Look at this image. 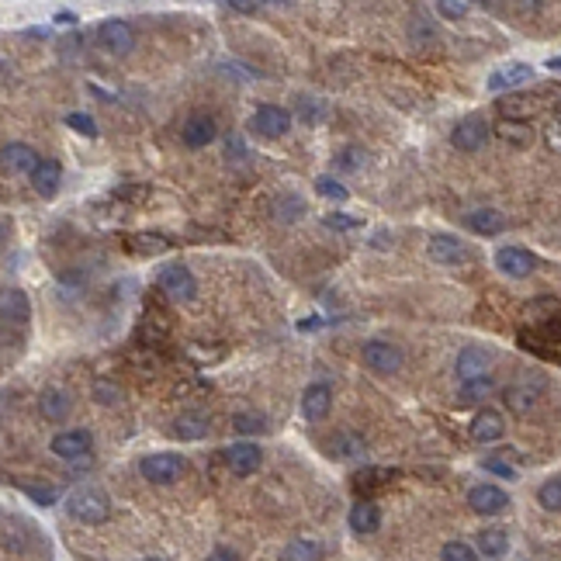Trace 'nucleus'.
<instances>
[{
	"instance_id": "f257e3e1",
	"label": "nucleus",
	"mask_w": 561,
	"mask_h": 561,
	"mask_svg": "<svg viewBox=\"0 0 561 561\" xmlns=\"http://www.w3.org/2000/svg\"><path fill=\"white\" fill-rule=\"evenodd\" d=\"M67 510L77 523L97 527V523H104V520L112 517V495L104 493V489H97V485H84V489H77V493L69 495Z\"/></svg>"
},
{
	"instance_id": "f03ea898",
	"label": "nucleus",
	"mask_w": 561,
	"mask_h": 561,
	"mask_svg": "<svg viewBox=\"0 0 561 561\" xmlns=\"http://www.w3.org/2000/svg\"><path fill=\"white\" fill-rule=\"evenodd\" d=\"M184 457H177V454H149V457H142L139 461V475L149 482V485H174L180 475H184Z\"/></svg>"
},
{
	"instance_id": "7ed1b4c3",
	"label": "nucleus",
	"mask_w": 561,
	"mask_h": 561,
	"mask_svg": "<svg viewBox=\"0 0 561 561\" xmlns=\"http://www.w3.org/2000/svg\"><path fill=\"white\" fill-rule=\"evenodd\" d=\"M157 285L159 292L167 294V298H174V302H191L198 294V277L184 267V264H167V267L159 270Z\"/></svg>"
},
{
	"instance_id": "20e7f679",
	"label": "nucleus",
	"mask_w": 561,
	"mask_h": 561,
	"mask_svg": "<svg viewBox=\"0 0 561 561\" xmlns=\"http://www.w3.org/2000/svg\"><path fill=\"white\" fill-rule=\"evenodd\" d=\"M403 350L395 347V343H388V339H371V343H364V364L371 367V371H378V375H395V371H403Z\"/></svg>"
},
{
	"instance_id": "39448f33",
	"label": "nucleus",
	"mask_w": 561,
	"mask_h": 561,
	"mask_svg": "<svg viewBox=\"0 0 561 561\" xmlns=\"http://www.w3.org/2000/svg\"><path fill=\"white\" fill-rule=\"evenodd\" d=\"M222 461L229 472L243 478V475H253L264 465V450L257 448L253 440H240V444H232V448L222 450Z\"/></svg>"
},
{
	"instance_id": "423d86ee",
	"label": "nucleus",
	"mask_w": 561,
	"mask_h": 561,
	"mask_svg": "<svg viewBox=\"0 0 561 561\" xmlns=\"http://www.w3.org/2000/svg\"><path fill=\"white\" fill-rule=\"evenodd\" d=\"M249 129L257 135H264V139H281V135L292 129V114L285 112V108H277V104H264V108L253 112Z\"/></svg>"
},
{
	"instance_id": "0eeeda50",
	"label": "nucleus",
	"mask_w": 561,
	"mask_h": 561,
	"mask_svg": "<svg viewBox=\"0 0 561 561\" xmlns=\"http://www.w3.org/2000/svg\"><path fill=\"white\" fill-rule=\"evenodd\" d=\"M49 448L63 461H80V457H87L94 450V437H90V430H63V433L52 437Z\"/></svg>"
},
{
	"instance_id": "6e6552de",
	"label": "nucleus",
	"mask_w": 561,
	"mask_h": 561,
	"mask_svg": "<svg viewBox=\"0 0 561 561\" xmlns=\"http://www.w3.org/2000/svg\"><path fill=\"white\" fill-rule=\"evenodd\" d=\"M97 42L104 45L112 56H125V52H132L135 32L129 28V22H122V18H108V22L97 24Z\"/></svg>"
},
{
	"instance_id": "1a4fd4ad",
	"label": "nucleus",
	"mask_w": 561,
	"mask_h": 561,
	"mask_svg": "<svg viewBox=\"0 0 561 561\" xmlns=\"http://www.w3.org/2000/svg\"><path fill=\"white\" fill-rule=\"evenodd\" d=\"M495 267L502 270L506 277H530L540 267V260L523 247H502L495 253Z\"/></svg>"
},
{
	"instance_id": "9d476101",
	"label": "nucleus",
	"mask_w": 561,
	"mask_h": 561,
	"mask_svg": "<svg viewBox=\"0 0 561 561\" xmlns=\"http://www.w3.org/2000/svg\"><path fill=\"white\" fill-rule=\"evenodd\" d=\"M32 319V302L22 288H0V322L18 330Z\"/></svg>"
},
{
	"instance_id": "9b49d317",
	"label": "nucleus",
	"mask_w": 561,
	"mask_h": 561,
	"mask_svg": "<svg viewBox=\"0 0 561 561\" xmlns=\"http://www.w3.org/2000/svg\"><path fill=\"white\" fill-rule=\"evenodd\" d=\"M485 139H489V125H485L482 118H465L461 125H454L450 146L461 149V153H478V149L485 146Z\"/></svg>"
},
{
	"instance_id": "f8f14e48",
	"label": "nucleus",
	"mask_w": 561,
	"mask_h": 561,
	"mask_svg": "<svg viewBox=\"0 0 561 561\" xmlns=\"http://www.w3.org/2000/svg\"><path fill=\"white\" fill-rule=\"evenodd\" d=\"M499 114H502V122L527 125L530 118L540 114V97H534V94H506V97L499 101Z\"/></svg>"
},
{
	"instance_id": "ddd939ff",
	"label": "nucleus",
	"mask_w": 561,
	"mask_h": 561,
	"mask_svg": "<svg viewBox=\"0 0 561 561\" xmlns=\"http://www.w3.org/2000/svg\"><path fill=\"white\" fill-rule=\"evenodd\" d=\"M184 146H191V149H204L215 135H219V122H215V114L208 112H195L187 122H184Z\"/></svg>"
},
{
	"instance_id": "4468645a",
	"label": "nucleus",
	"mask_w": 561,
	"mask_h": 561,
	"mask_svg": "<svg viewBox=\"0 0 561 561\" xmlns=\"http://www.w3.org/2000/svg\"><path fill=\"white\" fill-rule=\"evenodd\" d=\"M493 364H495L493 350H485V347H468V350H461V357H457V378H461V385L475 382V378H485Z\"/></svg>"
},
{
	"instance_id": "2eb2a0df",
	"label": "nucleus",
	"mask_w": 561,
	"mask_h": 561,
	"mask_svg": "<svg viewBox=\"0 0 561 561\" xmlns=\"http://www.w3.org/2000/svg\"><path fill=\"white\" fill-rule=\"evenodd\" d=\"M39 159L42 157L28 142H7L0 149V170H7V174H32Z\"/></svg>"
},
{
	"instance_id": "dca6fc26",
	"label": "nucleus",
	"mask_w": 561,
	"mask_h": 561,
	"mask_svg": "<svg viewBox=\"0 0 561 561\" xmlns=\"http://www.w3.org/2000/svg\"><path fill=\"white\" fill-rule=\"evenodd\" d=\"M540 395H544L540 382H517L513 388L502 392V403L510 405L517 416H530V412L540 405Z\"/></svg>"
},
{
	"instance_id": "f3484780",
	"label": "nucleus",
	"mask_w": 561,
	"mask_h": 561,
	"mask_svg": "<svg viewBox=\"0 0 561 561\" xmlns=\"http://www.w3.org/2000/svg\"><path fill=\"white\" fill-rule=\"evenodd\" d=\"M468 506H472L478 517H495L510 506V495L502 493L499 485H475L468 493Z\"/></svg>"
},
{
	"instance_id": "a211bd4d",
	"label": "nucleus",
	"mask_w": 561,
	"mask_h": 561,
	"mask_svg": "<svg viewBox=\"0 0 561 561\" xmlns=\"http://www.w3.org/2000/svg\"><path fill=\"white\" fill-rule=\"evenodd\" d=\"M468 433H472L475 444H495V440H502V433H506V420H502V412H495V409H482V412H475Z\"/></svg>"
},
{
	"instance_id": "6ab92c4d",
	"label": "nucleus",
	"mask_w": 561,
	"mask_h": 561,
	"mask_svg": "<svg viewBox=\"0 0 561 561\" xmlns=\"http://www.w3.org/2000/svg\"><path fill=\"white\" fill-rule=\"evenodd\" d=\"M28 177H32V187H35L39 198H56V191L63 184V167L56 159H39Z\"/></svg>"
},
{
	"instance_id": "aec40b11",
	"label": "nucleus",
	"mask_w": 561,
	"mask_h": 561,
	"mask_svg": "<svg viewBox=\"0 0 561 561\" xmlns=\"http://www.w3.org/2000/svg\"><path fill=\"white\" fill-rule=\"evenodd\" d=\"M427 253L433 257V264H444V267H454V264H465L472 253L468 247L461 243V240H454V236H433L430 240Z\"/></svg>"
},
{
	"instance_id": "412c9836",
	"label": "nucleus",
	"mask_w": 561,
	"mask_h": 561,
	"mask_svg": "<svg viewBox=\"0 0 561 561\" xmlns=\"http://www.w3.org/2000/svg\"><path fill=\"white\" fill-rule=\"evenodd\" d=\"M330 405H333V388L326 382H315L305 388V395H302V412H305V420H326V412H330Z\"/></svg>"
},
{
	"instance_id": "4be33fe9",
	"label": "nucleus",
	"mask_w": 561,
	"mask_h": 561,
	"mask_svg": "<svg viewBox=\"0 0 561 561\" xmlns=\"http://www.w3.org/2000/svg\"><path fill=\"white\" fill-rule=\"evenodd\" d=\"M69 409H73V399H69V392H63V388H45L42 395H39V412H42V420H49V423H63L69 416Z\"/></svg>"
},
{
	"instance_id": "5701e85b",
	"label": "nucleus",
	"mask_w": 561,
	"mask_h": 561,
	"mask_svg": "<svg viewBox=\"0 0 561 561\" xmlns=\"http://www.w3.org/2000/svg\"><path fill=\"white\" fill-rule=\"evenodd\" d=\"M350 530L354 534H375L378 527H382V510H378V502H371V499H360L350 506Z\"/></svg>"
},
{
	"instance_id": "b1692460",
	"label": "nucleus",
	"mask_w": 561,
	"mask_h": 561,
	"mask_svg": "<svg viewBox=\"0 0 561 561\" xmlns=\"http://www.w3.org/2000/svg\"><path fill=\"white\" fill-rule=\"evenodd\" d=\"M392 478H395V472H388V468H375V465H367V468H357V472L350 475V485H354V493L371 495V493H378L382 485H388Z\"/></svg>"
},
{
	"instance_id": "393cba45",
	"label": "nucleus",
	"mask_w": 561,
	"mask_h": 561,
	"mask_svg": "<svg viewBox=\"0 0 561 561\" xmlns=\"http://www.w3.org/2000/svg\"><path fill=\"white\" fill-rule=\"evenodd\" d=\"M468 229L478 232V236H499L502 229H506V215L502 212H495V208H475L468 212Z\"/></svg>"
},
{
	"instance_id": "a878e982",
	"label": "nucleus",
	"mask_w": 561,
	"mask_h": 561,
	"mask_svg": "<svg viewBox=\"0 0 561 561\" xmlns=\"http://www.w3.org/2000/svg\"><path fill=\"white\" fill-rule=\"evenodd\" d=\"M534 77V69L527 67V63H517V67H502V69H495L493 77H489V90H513L520 87V84H527Z\"/></svg>"
},
{
	"instance_id": "bb28decb",
	"label": "nucleus",
	"mask_w": 561,
	"mask_h": 561,
	"mask_svg": "<svg viewBox=\"0 0 561 561\" xmlns=\"http://www.w3.org/2000/svg\"><path fill=\"white\" fill-rule=\"evenodd\" d=\"M174 433L180 440H202L204 433H212V420L204 412H184L174 420Z\"/></svg>"
},
{
	"instance_id": "cd10ccee",
	"label": "nucleus",
	"mask_w": 561,
	"mask_h": 561,
	"mask_svg": "<svg viewBox=\"0 0 561 561\" xmlns=\"http://www.w3.org/2000/svg\"><path fill=\"white\" fill-rule=\"evenodd\" d=\"M478 551H482L489 561H499L506 551H510V538H506V530H499V527L482 530V534H478ZM478 551H475V555H478Z\"/></svg>"
},
{
	"instance_id": "c85d7f7f",
	"label": "nucleus",
	"mask_w": 561,
	"mask_h": 561,
	"mask_svg": "<svg viewBox=\"0 0 561 561\" xmlns=\"http://www.w3.org/2000/svg\"><path fill=\"white\" fill-rule=\"evenodd\" d=\"M274 219L277 222H302L305 219V202L302 198H294V195H281V198H274Z\"/></svg>"
},
{
	"instance_id": "c756f323",
	"label": "nucleus",
	"mask_w": 561,
	"mask_h": 561,
	"mask_svg": "<svg viewBox=\"0 0 561 561\" xmlns=\"http://www.w3.org/2000/svg\"><path fill=\"white\" fill-rule=\"evenodd\" d=\"M319 558H322V544L309 538L292 540V544L281 551V561H319Z\"/></svg>"
},
{
	"instance_id": "7c9ffc66",
	"label": "nucleus",
	"mask_w": 561,
	"mask_h": 561,
	"mask_svg": "<svg viewBox=\"0 0 561 561\" xmlns=\"http://www.w3.org/2000/svg\"><path fill=\"white\" fill-rule=\"evenodd\" d=\"M125 249L129 253H139V257H157L167 249V240L163 236H153V232H139V236H129L125 240Z\"/></svg>"
},
{
	"instance_id": "2f4dec72",
	"label": "nucleus",
	"mask_w": 561,
	"mask_h": 561,
	"mask_svg": "<svg viewBox=\"0 0 561 561\" xmlns=\"http://www.w3.org/2000/svg\"><path fill=\"white\" fill-rule=\"evenodd\" d=\"M22 485V493L32 499V502H39V506H52L56 499H59V489L56 485H49V482H32V478H24L18 482Z\"/></svg>"
},
{
	"instance_id": "473e14b6",
	"label": "nucleus",
	"mask_w": 561,
	"mask_h": 561,
	"mask_svg": "<svg viewBox=\"0 0 561 561\" xmlns=\"http://www.w3.org/2000/svg\"><path fill=\"white\" fill-rule=\"evenodd\" d=\"M495 135L510 146H530V129L527 125H517V122H499L495 125Z\"/></svg>"
},
{
	"instance_id": "72a5a7b5",
	"label": "nucleus",
	"mask_w": 561,
	"mask_h": 561,
	"mask_svg": "<svg viewBox=\"0 0 561 561\" xmlns=\"http://www.w3.org/2000/svg\"><path fill=\"white\" fill-rule=\"evenodd\" d=\"M538 502L547 510V513H558L561 510V482L558 478H547L538 489Z\"/></svg>"
},
{
	"instance_id": "f704fd0d",
	"label": "nucleus",
	"mask_w": 561,
	"mask_h": 561,
	"mask_svg": "<svg viewBox=\"0 0 561 561\" xmlns=\"http://www.w3.org/2000/svg\"><path fill=\"white\" fill-rule=\"evenodd\" d=\"M232 427H236V433H267V416L247 409V412H240V416L232 420Z\"/></svg>"
},
{
	"instance_id": "c9c22d12",
	"label": "nucleus",
	"mask_w": 561,
	"mask_h": 561,
	"mask_svg": "<svg viewBox=\"0 0 561 561\" xmlns=\"http://www.w3.org/2000/svg\"><path fill=\"white\" fill-rule=\"evenodd\" d=\"M315 191H319L322 198H330V202H347V198H350V187L339 184L337 177H319L315 180Z\"/></svg>"
},
{
	"instance_id": "e433bc0d",
	"label": "nucleus",
	"mask_w": 561,
	"mask_h": 561,
	"mask_svg": "<svg viewBox=\"0 0 561 561\" xmlns=\"http://www.w3.org/2000/svg\"><path fill=\"white\" fill-rule=\"evenodd\" d=\"M489 392H493V378H489V375L461 385V399H465V403H482V399H489Z\"/></svg>"
},
{
	"instance_id": "4c0bfd02",
	"label": "nucleus",
	"mask_w": 561,
	"mask_h": 561,
	"mask_svg": "<svg viewBox=\"0 0 561 561\" xmlns=\"http://www.w3.org/2000/svg\"><path fill=\"white\" fill-rule=\"evenodd\" d=\"M440 561H478L472 544H465V540H448L444 544V551H440Z\"/></svg>"
},
{
	"instance_id": "58836bf2",
	"label": "nucleus",
	"mask_w": 561,
	"mask_h": 561,
	"mask_svg": "<svg viewBox=\"0 0 561 561\" xmlns=\"http://www.w3.org/2000/svg\"><path fill=\"white\" fill-rule=\"evenodd\" d=\"M409 35H412V42L416 45H433L437 42V28H433L427 18H420V14L409 22Z\"/></svg>"
},
{
	"instance_id": "ea45409f",
	"label": "nucleus",
	"mask_w": 561,
	"mask_h": 561,
	"mask_svg": "<svg viewBox=\"0 0 561 561\" xmlns=\"http://www.w3.org/2000/svg\"><path fill=\"white\" fill-rule=\"evenodd\" d=\"M330 450L337 457H350V454H364V444H360L357 437H350V433H337V440L330 444Z\"/></svg>"
},
{
	"instance_id": "a19ab883",
	"label": "nucleus",
	"mask_w": 561,
	"mask_h": 561,
	"mask_svg": "<svg viewBox=\"0 0 561 561\" xmlns=\"http://www.w3.org/2000/svg\"><path fill=\"white\" fill-rule=\"evenodd\" d=\"M67 125H69V129H73V132L87 135V139H94V135H97V122H94L90 114H84V112L67 114Z\"/></svg>"
},
{
	"instance_id": "79ce46f5",
	"label": "nucleus",
	"mask_w": 561,
	"mask_h": 561,
	"mask_svg": "<svg viewBox=\"0 0 561 561\" xmlns=\"http://www.w3.org/2000/svg\"><path fill=\"white\" fill-rule=\"evenodd\" d=\"M360 163H364V149H343L337 157V167L343 170V174H354V170H360Z\"/></svg>"
},
{
	"instance_id": "37998d69",
	"label": "nucleus",
	"mask_w": 561,
	"mask_h": 561,
	"mask_svg": "<svg viewBox=\"0 0 561 561\" xmlns=\"http://www.w3.org/2000/svg\"><path fill=\"white\" fill-rule=\"evenodd\" d=\"M322 225H326V229H337V232H350V229L360 225V219L357 215H339V212H333V215L322 219Z\"/></svg>"
},
{
	"instance_id": "c03bdc74",
	"label": "nucleus",
	"mask_w": 561,
	"mask_h": 561,
	"mask_svg": "<svg viewBox=\"0 0 561 561\" xmlns=\"http://www.w3.org/2000/svg\"><path fill=\"white\" fill-rule=\"evenodd\" d=\"M437 14H440V18H450V22H457V18L468 14V4H465V0H461V4H457V0H440V4H437Z\"/></svg>"
},
{
	"instance_id": "a18cd8bd",
	"label": "nucleus",
	"mask_w": 561,
	"mask_h": 561,
	"mask_svg": "<svg viewBox=\"0 0 561 561\" xmlns=\"http://www.w3.org/2000/svg\"><path fill=\"white\" fill-rule=\"evenodd\" d=\"M232 14H260L264 11V4H249V0H229L225 4Z\"/></svg>"
},
{
	"instance_id": "49530a36",
	"label": "nucleus",
	"mask_w": 561,
	"mask_h": 561,
	"mask_svg": "<svg viewBox=\"0 0 561 561\" xmlns=\"http://www.w3.org/2000/svg\"><path fill=\"white\" fill-rule=\"evenodd\" d=\"M485 468L495 475H502V478H517V468H513V465H502V457H489Z\"/></svg>"
},
{
	"instance_id": "de8ad7c7",
	"label": "nucleus",
	"mask_w": 561,
	"mask_h": 561,
	"mask_svg": "<svg viewBox=\"0 0 561 561\" xmlns=\"http://www.w3.org/2000/svg\"><path fill=\"white\" fill-rule=\"evenodd\" d=\"M204 561H240V555H236V551H229V547H219V551H212Z\"/></svg>"
},
{
	"instance_id": "09e8293b",
	"label": "nucleus",
	"mask_w": 561,
	"mask_h": 561,
	"mask_svg": "<svg viewBox=\"0 0 561 561\" xmlns=\"http://www.w3.org/2000/svg\"><path fill=\"white\" fill-rule=\"evenodd\" d=\"M56 24H77V14H73V11H59V14H56Z\"/></svg>"
},
{
	"instance_id": "8fccbe9b",
	"label": "nucleus",
	"mask_w": 561,
	"mask_h": 561,
	"mask_svg": "<svg viewBox=\"0 0 561 561\" xmlns=\"http://www.w3.org/2000/svg\"><path fill=\"white\" fill-rule=\"evenodd\" d=\"M4 243H7V225L0 222V249H4Z\"/></svg>"
},
{
	"instance_id": "3c124183",
	"label": "nucleus",
	"mask_w": 561,
	"mask_h": 561,
	"mask_svg": "<svg viewBox=\"0 0 561 561\" xmlns=\"http://www.w3.org/2000/svg\"><path fill=\"white\" fill-rule=\"evenodd\" d=\"M142 561H163V558H142Z\"/></svg>"
}]
</instances>
